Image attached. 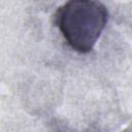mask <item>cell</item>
I'll list each match as a JSON object with an SVG mask.
<instances>
[{"mask_svg":"<svg viewBox=\"0 0 132 132\" xmlns=\"http://www.w3.org/2000/svg\"><path fill=\"white\" fill-rule=\"evenodd\" d=\"M107 20V8L98 0H68L55 13V24L67 44L80 54L93 50Z\"/></svg>","mask_w":132,"mask_h":132,"instance_id":"obj_1","label":"cell"}]
</instances>
